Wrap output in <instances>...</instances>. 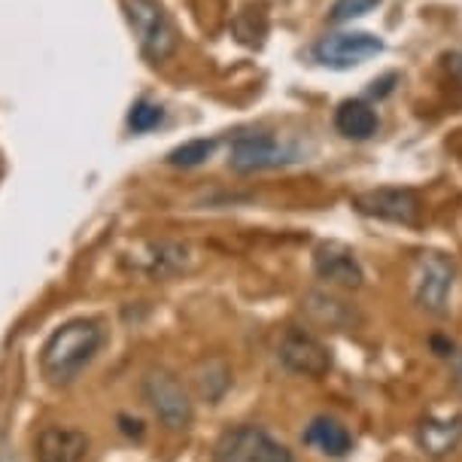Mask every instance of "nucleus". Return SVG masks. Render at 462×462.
Returning a JSON list of instances; mask_svg holds the SVG:
<instances>
[{"instance_id":"obj_10","label":"nucleus","mask_w":462,"mask_h":462,"mask_svg":"<svg viewBox=\"0 0 462 462\" xmlns=\"http://www.w3.org/2000/svg\"><path fill=\"white\" fill-rule=\"evenodd\" d=\"M313 271H317L319 280L344 289H359L365 283V271H362L356 253L337 241L317 246V253H313Z\"/></svg>"},{"instance_id":"obj_20","label":"nucleus","mask_w":462,"mask_h":462,"mask_svg":"<svg viewBox=\"0 0 462 462\" xmlns=\"http://www.w3.org/2000/svg\"><path fill=\"white\" fill-rule=\"evenodd\" d=\"M374 6H381V0H337L328 13L332 22H350V19H359V15L371 13Z\"/></svg>"},{"instance_id":"obj_18","label":"nucleus","mask_w":462,"mask_h":462,"mask_svg":"<svg viewBox=\"0 0 462 462\" xmlns=\"http://www.w3.org/2000/svg\"><path fill=\"white\" fill-rule=\"evenodd\" d=\"M213 150H217V140L213 137L189 140V143L168 152V164H173V168H198V164H204L210 159Z\"/></svg>"},{"instance_id":"obj_17","label":"nucleus","mask_w":462,"mask_h":462,"mask_svg":"<svg viewBox=\"0 0 462 462\" xmlns=\"http://www.w3.org/2000/svg\"><path fill=\"white\" fill-rule=\"evenodd\" d=\"M186 255H189V250H186L183 244H168V241H164V244H155L146 271H150L152 277L177 274V271L186 265Z\"/></svg>"},{"instance_id":"obj_8","label":"nucleus","mask_w":462,"mask_h":462,"mask_svg":"<svg viewBox=\"0 0 462 462\" xmlns=\"http://www.w3.org/2000/svg\"><path fill=\"white\" fill-rule=\"evenodd\" d=\"M381 52H383V40L368 34V31H341V34H328L313 46V58L323 68L332 70H350Z\"/></svg>"},{"instance_id":"obj_21","label":"nucleus","mask_w":462,"mask_h":462,"mask_svg":"<svg viewBox=\"0 0 462 462\" xmlns=\"http://www.w3.org/2000/svg\"><path fill=\"white\" fill-rule=\"evenodd\" d=\"M399 82V73H386V77H381V79H374L371 82V88H368V95L371 97H386L393 92V86Z\"/></svg>"},{"instance_id":"obj_13","label":"nucleus","mask_w":462,"mask_h":462,"mask_svg":"<svg viewBox=\"0 0 462 462\" xmlns=\"http://www.w3.org/2000/svg\"><path fill=\"white\" fill-rule=\"evenodd\" d=\"M301 439H304V444H310V448H317L319 453H326V457H346L353 448L350 432L332 417H313Z\"/></svg>"},{"instance_id":"obj_2","label":"nucleus","mask_w":462,"mask_h":462,"mask_svg":"<svg viewBox=\"0 0 462 462\" xmlns=\"http://www.w3.org/2000/svg\"><path fill=\"white\" fill-rule=\"evenodd\" d=\"M122 4H125L131 31L150 61H164L177 52V28L159 0H122Z\"/></svg>"},{"instance_id":"obj_16","label":"nucleus","mask_w":462,"mask_h":462,"mask_svg":"<svg viewBox=\"0 0 462 462\" xmlns=\"http://www.w3.org/2000/svg\"><path fill=\"white\" fill-rule=\"evenodd\" d=\"M231 31L244 46H259L268 34V10L262 4H250L235 13L231 19Z\"/></svg>"},{"instance_id":"obj_9","label":"nucleus","mask_w":462,"mask_h":462,"mask_svg":"<svg viewBox=\"0 0 462 462\" xmlns=\"http://www.w3.org/2000/svg\"><path fill=\"white\" fill-rule=\"evenodd\" d=\"M280 362L295 371V374L304 377H323L328 368H332V356L323 344L317 341L313 335H308L304 328H289L280 341Z\"/></svg>"},{"instance_id":"obj_14","label":"nucleus","mask_w":462,"mask_h":462,"mask_svg":"<svg viewBox=\"0 0 462 462\" xmlns=\"http://www.w3.org/2000/svg\"><path fill=\"white\" fill-rule=\"evenodd\" d=\"M304 310L310 313V319H317L319 326L328 328H346V326H356L359 323V313L356 308H350L346 301L335 299V295L326 292H308L304 295Z\"/></svg>"},{"instance_id":"obj_4","label":"nucleus","mask_w":462,"mask_h":462,"mask_svg":"<svg viewBox=\"0 0 462 462\" xmlns=\"http://www.w3.org/2000/svg\"><path fill=\"white\" fill-rule=\"evenodd\" d=\"M289 162H299L292 146H286L283 140H277L274 134H265V131H244V134H237L231 140L228 168L237 173L283 168Z\"/></svg>"},{"instance_id":"obj_23","label":"nucleus","mask_w":462,"mask_h":462,"mask_svg":"<svg viewBox=\"0 0 462 462\" xmlns=\"http://www.w3.org/2000/svg\"><path fill=\"white\" fill-rule=\"evenodd\" d=\"M453 374H457V386H459V393H462V350L453 353Z\"/></svg>"},{"instance_id":"obj_3","label":"nucleus","mask_w":462,"mask_h":462,"mask_svg":"<svg viewBox=\"0 0 462 462\" xmlns=\"http://www.w3.org/2000/svg\"><path fill=\"white\" fill-rule=\"evenodd\" d=\"M213 462H292L283 444L259 426H235L222 432L213 448Z\"/></svg>"},{"instance_id":"obj_7","label":"nucleus","mask_w":462,"mask_h":462,"mask_svg":"<svg viewBox=\"0 0 462 462\" xmlns=\"http://www.w3.org/2000/svg\"><path fill=\"white\" fill-rule=\"evenodd\" d=\"M143 395L168 429H186L192 423V399L186 386L164 368H155L143 377Z\"/></svg>"},{"instance_id":"obj_12","label":"nucleus","mask_w":462,"mask_h":462,"mask_svg":"<svg viewBox=\"0 0 462 462\" xmlns=\"http://www.w3.org/2000/svg\"><path fill=\"white\" fill-rule=\"evenodd\" d=\"M417 441L426 457H432V459L448 457V453L457 450V444L462 441V417L423 420V426H420V432H417Z\"/></svg>"},{"instance_id":"obj_15","label":"nucleus","mask_w":462,"mask_h":462,"mask_svg":"<svg viewBox=\"0 0 462 462\" xmlns=\"http://www.w3.org/2000/svg\"><path fill=\"white\" fill-rule=\"evenodd\" d=\"M335 128L346 140H371L377 134V113L365 101H344L335 110Z\"/></svg>"},{"instance_id":"obj_6","label":"nucleus","mask_w":462,"mask_h":462,"mask_svg":"<svg viewBox=\"0 0 462 462\" xmlns=\"http://www.w3.org/2000/svg\"><path fill=\"white\" fill-rule=\"evenodd\" d=\"M453 277H457V265L450 255L444 253H423L417 262L414 274V299L426 313L444 317L448 313V299L453 289Z\"/></svg>"},{"instance_id":"obj_5","label":"nucleus","mask_w":462,"mask_h":462,"mask_svg":"<svg viewBox=\"0 0 462 462\" xmlns=\"http://www.w3.org/2000/svg\"><path fill=\"white\" fill-rule=\"evenodd\" d=\"M353 210L371 219L395 222V226H417L423 204H420V195L414 189L383 186V189H368V192L353 195Z\"/></svg>"},{"instance_id":"obj_22","label":"nucleus","mask_w":462,"mask_h":462,"mask_svg":"<svg viewBox=\"0 0 462 462\" xmlns=\"http://www.w3.org/2000/svg\"><path fill=\"white\" fill-rule=\"evenodd\" d=\"M119 423H122V432H125V435H134V439H143V423H140V420L119 417Z\"/></svg>"},{"instance_id":"obj_19","label":"nucleus","mask_w":462,"mask_h":462,"mask_svg":"<svg viewBox=\"0 0 462 462\" xmlns=\"http://www.w3.org/2000/svg\"><path fill=\"white\" fill-rule=\"evenodd\" d=\"M162 122H164V110L152 101H137L128 113V128L134 134H146V131L159 128Z\"/></svg>"},{"instance_id":"obj_11","label":"nucleus","mask_w":462,"mask_h":462,"mask_svg":"<svg viewBox=\"0 0 462 462\" xmlns=\"http://www.w3.org/2000/svg\"><path fill=\"white\" fill-rule=\"evenodd\" d=\"M88 453V435L68 426H46L37 439V462H82Z\"/></svg>"},{"instance_id":"obj_1","label":"nucleus","mask_w":462,"mask_h":462,"mask_svg":"<svg viewBox=\"0 0 462 462\" xmlns=\"http://www.w3.org/2000/svg\"><path fill=\"white\" fill-rule=\"evenodd\" d=\"M104 344V328L95 319H70L61 328H55L40 353V368L49 383L64 386L92 365Z\"/></svg>"}]
</instances>
